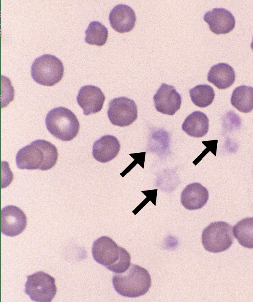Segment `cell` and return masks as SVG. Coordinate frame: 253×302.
I'll return each mask as SVG.
<instances>
[{
  "instance_id": "cell-1",
  "label": "cell",
  "mask_w": 253,
  "mask_h": 302,
  "mask_svg": "<svg viewBox=\"0 0 253 302\" xmlns=\"http://www.w3.org/2000/svg\"><path fill=\"white\" fill-rule=\"evenodd\" d=\"M58 157L57 149L54 145L45 140L38 139L18 151L16 163L20 169L45 171L54 166Z\"/></svg>"
},
{
  "instance_id": "cell-2",
  "label": "cell",
  "mask_w": 253,
  "mask_h": 302,
  "mask_svg": "<svg viewBox=\"0 0 253 302\" xmlns=\"http://www.w3.org/2000/svg\"><path fill=\"white\" fill-rule=\"evenodd\" d=\"M92 253L97 263L115 273L124 272L130 265L129 253L108 236H103L94 241Z\"/></svg>"
},
{
  "instance_id": "cell-3",
  "label": "cell",
  "mask_w": 253,
  "mask_h": 302,
  "mask_svg": "<svg viewBox=\"0 0 253 302\" xmlns=\"http://www.w3.org/2000/svg\"><path fill=\"white\" fill-rule=\"evenodd\" d=\"M115 291L129 298H136L145 294L151 285L150 275L145 268L134 264L130 265L124 272L115 273L112 278Z\"/></svg>"
},
{
  "instance_id": "cell-4",
  "label": "cell",
  "mask_w": 253,
  "mask_h": 302,
  "mask_svg": "<svg viewBox=\"0 0 253 302\" xmlns=\"http://www.w3.org/2000/svg\"><path fill=\"white\" fill-rule=\"evenodd\" d=\"M46 126L53 136L69 141L77 135L80 124L76 115L67 108L59 107L50 110L45 118Z\"/></svg>"
},
{
  "instance_id": "cell-5",
  "label": "cell",
  "mask_w": 253,
  "mask_h": 302,
  "mask_svg": "<svg viewBox=\"0 0 253 302\" xmlns=\"http://www.w3.org/2000/svg\"><path fill=\"white\" fill-rule=\"evenodd\" d=\"M61 61L54 55L44 54L37 58L31 66V76L37 83L48 86L59 82L63 76Z\"/></svg>"
},
{
  "instance_id": "cell-6",
  "label": "cell",
  "mask_w": 253,
  "mask_h": 302,
  "mask_svg": "<svg viewBox=\"0 0 253 302\" xmlns=\"http://www.w3.org/2000/svg\"><path fill=\"white\" fill-rule=\"evenodd\" d=\"M201 239L206 250L212 253L224 251L233 242L232 227L223 221L213 222L204 229Z\"/></svg>"
},
{
  "instance_id": "cell-7",
  "label": "cell",
  "mask_w": 253,
  "mask_h": 302,
  "mask_svg": "<svg viewBox=\"0 0 253 302\" xmlns=\"http://www.w3.org/2000/svg\"><path fill=\"white\" fill-rule=\"evenodd\" d=\"M25 293L35 302H50L54 298L57 288L54 278L43 271L27 276Z\"/></svg>"
},
{
  "instance_id": "cell-8",
  "label": "cell",
  "mask_w": 253,
  "mask_h": 302,
  "mask_svg": "<svg viewBox=\"0 0 253 302\" xmlns=\"http://www.w3.org/2000/svg\"><path fill=\"white\" fill-rule=\"evenodd\" d=\"M107 115L112 124L127 126L137 118V106L133 100L126 97L116 98L109 103Z\"/></svg>"
},
{
  "instance_id": "cell-9",
  "label": "cell",
  "mask_w": 253,
  "mask_h": 302,
  "mask_svg": "<svg viewBox=\"0 0 253 302\" xmlns=\"http://www.w3.org/2000/svg\"><path fill=\"white\" fill-rule=\"evenodd\" d=\"M27 217L18 207L8 205L1 211V232L4 235L14 237L24 231L27 226Z\"/></svg>"
},
{
  "instance_id": "cell-10",
  "label": "cell",
  "mask_w": 253,
  "mask_h": 302,
  "mask_svg": "<svg viewBox=\"0 0 253 302\" xmlns=\"http://www.w3.org/2000/svg\"><path fill=\"white\" fill-rule=\"evenodd\" d=\"M156 109L168 115H173L180 108L182 98L172 86L162 83L153 96Z\"/></svg>"
},
{
  "instance_id": "cell-11",
  "label": "cell",
  "mask_w": 253,
  "mask_h": 302,
  "mask_svg": "<svg viewBox=\"0 0 253 302\" xmlns=\"http://www.w3.org/2000/svg\"><path fill=\"white\" fill-rule=\"evenodd\" d=\"M105 97L102 91L93 85L82 87L77 96L78 105L82 108L85 115L100 111L103 106Z\"/></svg>"
},
{
  "instance_id": "cell-12",
  "label": "cell",
  "mask_w": 253,
  "mask_h": 302,
  "mask_svg": "<svg viewBox=\"0 0 253 302\" xmlns=\"http://www.w3.org/2000/svg\"><path fill=\"white\" fill-rule=\"evenodd\" d=\"M204 20L209 25L210 30L216 34H225L231 31L235 26L233 14L224 8H215L207 12Z\"/></svg>"
},
{
  "instance_id": "cell-13",
  "label": "cell",
  "mask_w": 253,
  "mask_h": 302,
  "mask_svg": "<svg viewBox=\"0 0 253 302\" xmlns=\"http://www.w3.org/2000/svg\"><path fill=\"white\" fill-rule=\"evenodd\" d=\"M209 198L207 188L199 183L188 184L182 191L181 203L186 209L197 210L203 207Z\"/></svg>"
},
{
  "instance_id": "cell-14",
  "label": "cell",
  "mask_w": 253,
  "mask_h": 302,
  "mask_svg": "<svg viewBox=\"0 0 253 302\" xmlns=\"http://www.w3.org/2000/svg\"><path fill=\"white\" fill-rule=\"evenodd\" d=\"M109 20L113 29L119 33H125L134 28L136 17L134 10L130 7L119 4L111 11Z\"/></svg>"
},
{
  "instance_id": "cell-15",
  "label": "cell",
  "mask_w": 253,
  "mask_h": 302,
  "mask_svg": "<svg viewBox=\"0 0 253 302\" xmlns=\"http://www.w3.org/2000/svg\"><path fill=\"white\" fill-rule=\"evenodd\" d=\"M120 148V143L116 137L110 135H104L93 144L92 155L97 161L106 163L116 157Z\"/></svg>"
},
{
  "instance_id": "cell-16",
  "label": "cell",
  "mask_w": 253,
  "mask_h": 302,
  "mask_svg": "<svg viewBox=\"0 0 253 302\" xmlns=\"http://www.w3.org/2000/svg\"><path fill=\"white\" fill-rule=\"evenodd\" d=\"M182 129L191 137H203L208 131V118L202 112H193L185 119L182 125Z\"/></svg>"
},
{
  "instance_id": "cell-17",
  "label": "cell",
  "mask_w": 253,
  "mask_h": 302,
  "mask_svg": "<svg viewBox=\"0 0 253 302\" xmlns=\"http://www.w3.org/2000/svg\"><path fill=\"white\" fill-rule=\"evenodd\" d=\"M207 80L219 89H225L235 80V72L229 64L220 63L213 65L207 75Z\"/></svg>"
},
{
  "instance_id": "cell-18",
  "label": "cell",
  "mask_w": 253,
  "mask_h": 302,
  "mask_svg": "<svg viewBox=\"0 0 253 302\" xmlns=\"http://www.w3.org/2000/svg\"><path fill=\"white\" fill-rule=\"evenodd\" d=\"M253 90L251 86H240L233 90L231 103L241 112H250L253 108Z\"/></svg>"
},
{
  "instance_id": "cell-19",
  "label": "cell",
  "mask_w": 253,
  "mask_h": 302,
  "mask_svg": "<svg viewBox=\"0 0 253 302\" xmlns=\"http://www.w3.org/2000/svg\"><path fill=\"white\" fill-rule=\"evenodd\" d=\"M253 218H244L234 226L233 234L239 243L244 247L253 248Z\"/></svg>"
},
{
  "instance_id": "cell-20",
  "label": "cell",
  "mask_w": 253,
  "mask_h": 302,
  "mask_svg": "<svg viewBox=\"0 0 253 302\" xmlns=\"http://www.w3.org/2000/svg\"><path fill=\"white\" fill-rule=\"evenodd\" d=\"M189 94L192 102L200 108L210 105L215 97L214 91L210 86L200 84L190 89Z\"/></svg>"
},
{
  "instance_id": "cell-21",
  "label": "cell",
  "mask_w": 253,
  "mask_h": 302,
  "mask_svg": "<svg viewBox=\"0 0 253 302\" xmlns=\"http://www.w3.org/2000/svg\"><path fill=\"white\" fill-rule=\"evenodd\" d=\"M85 41L88 44L101 46L107 41L108 31L101 23L92 21L85 31Z\"/></svg>"
},
{
  "instance_id": "cell-22",
  "label": "cell",
  "mask_w": 253,
  "mask_h": 302,
  "mask_svg": "<svg viewBox=\"0 0 253 302\" xmlns=\"http://www.w3.org/2000/svg\"><path fill=\"white\" fill-rule=\"evenodd\" d=\"M14 88L9 78L1 76V108L6 106L14 99Z\"/></svg>"
}]
</instances>
